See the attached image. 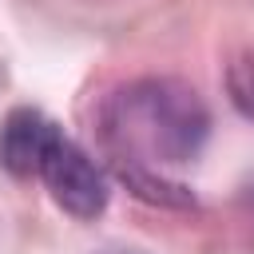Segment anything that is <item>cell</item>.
Instances as JSON below:
<instances>
[{"label":"cell","mask_w":254,"mask_h":254,"mask_svg":"<svg viewBox=\"0 0 254 254\" xmlns=\"http://www.w3.org/2000/svg\"><path fill=\"white\" fill-rule=\"evenodd\" d=\"M99 127L115 159L159 171L167 163H190L202 151L210 135V111L190 83L147 75L107 95Z\"/></svg>","instance_id":"obj_1"},{"label":"cell","mask_w":254,"mask_h":254,"mask_svg":"<svg viewBox=\"0 0 254 254\" xmlns=\"http://www.w3.org/2000/svg\"><path fill=\"white\" fill-rule=\"evenodd\" d=\"M40 179L52 190L56 206H64L71 218L91 222V218H99L107 210V179H103V171L67 135H60L52 143L48 159L40 163Z\"/></svg>","instance_id":"obj_2"},{"label":"cell","mask_w":254,"mask_h":254,"mask_svg":"<svg viewBox=\"0 0 254 254\" xmlns=\"http://www.w3.org/2000/svg\"><path fill=\"white\" fill-rule=\"evenodd\" d=\"M64 131L36 107H12L0 123V163L4 171H12L16 179H32L40 175V163L48 159L52 143Z\"/></svg>","instance_id":"obj_3"},{"label":"cell","mask_w":254,"mask_h":254,"mask_svg":"<svg viewBox=\"0 0 254 254\" xmlns=\"http://www.w3.org/2000/svg\"><path fill=\"white\" fill-rule=\"evenodd\" d=\"M115 167V179L135 194V198H143V202H151V206H171V210H194V194L183 187V183H175V179H167V175H159L155 167H143V163H127V159H115L111 163Z\"/></svg>","instance_id":"obj_4"},{"label":"cell","mask_w":254,"mask_h":254,"mask_svg":"<svg viewBox=\"0 0 254 254\" xmlns=\"http://www.w3.org/2000/svg\"><path fill=\"white\" fill-rule=\"evenodd\" d=\"M226 91H230V103L246 119H254V52H242V56L230 60V67H226Z\"/></svg>","instance_id":"obj_5"}]
</instances>
